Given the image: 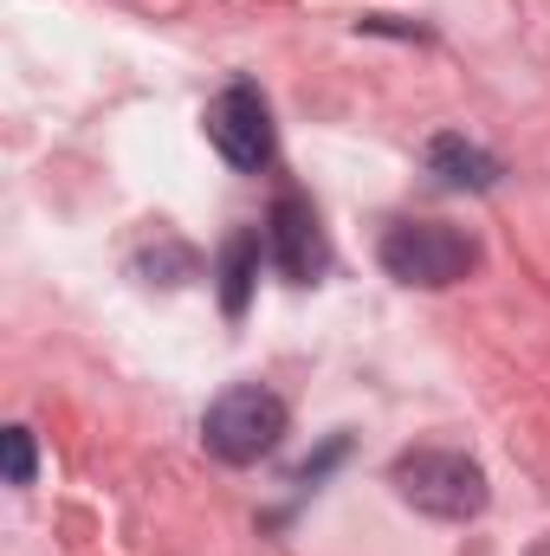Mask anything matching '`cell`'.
Instances as JSON below:
<instances>
[{
	"label": "cell",
	"instance_id": "5",
	"mask_svg": "<svg viewBox=\"0 0 550 556\" xmlns=\"http://www.w3.org/2000/svg\"><path fill=\"white\" fill-rule=\"evenodd\" d=\"M266 253L278 260V273L291 278V285H311V278L324 273V227H317V214H311V201L304 194H278L273 214H266Z\"/></svg>",
	"mask_w": 550,
	"mask_h": 556
},
{
	"label": "cell",
	"instance_id": "4",
	"mask_svg": "<svg viewBox=\"0 0 550 556\" xmlns=\"http://www.w3.org/2000/svg\"><path fill=\"white\" fill-rule=\"evenodd\" d=\"M208 142L234 168H266L273 162V104L260 98V85H227L208 104Z\"/></svg>",
	"mask_w": 550,
	"mask_h": 556
},
{
	"label": "cell",
	"instance_id": "1",
	"mask_svg": "<svg viewBox=\"0 0 550 556\" xmlns=\"http://www.w3.org/2000/svg\"><path fill=\"white\" fill-rule=\"evenodd\" d=\"M389 479H396V492L409 498L421 518H440V525H466L492 498L486 466L453 453V446H409V453H396Z\"/></svg>",
	"mask_w": 550,
	"mask_h": 556
},
{
	"label": "cell",
	"instance_id": "3",
	"mask_svg": "<svg viewBox=\"0 0 550 556\" xmlns=\"http://www.w3.org/2000/svg\"><path fill=\"white\" fill-rule=\"evenodd\" d=\"M285 402H278L273 389H260V382H240V389H227L208 420H201V440H208V453L221 459V466H260V459H273L278 440H285Z\"/></svg>",
	"mask_w": 550,
	"mask_h": 556
},
{
	"label": "cell",
	"instance_id": "2",
	"mask_svg": "<svg viewBox=\"0 0 550 556\" xmlns=\"http://www.w3.org/2000/svg\"><path fill=\"white\" fill-rule=\"evenodd\" d=\"M376 260H383V273L396 278V285L447 291V285H460V278L479 266V247H473V233H460L447 220H396L383 233Z\"/></svg>",
	"mask_w": 550,
	"mask_h": 556
},
{
	"label": "cell",
	"instance_id": "7",
	"mask_svg": "<svg viewBox=\"0 0 550 556\" xmlns=\"http://www.w3.org/2000/svg\"><path fill=\"white\" fill-rule=\"evenodd\" d=\"M253 278H260V233H234L227 253H221V304H227V317H247Z\"/></svg>",
	"mask_w": 550,
	"mask_h": 556
},
{
	"label": "cell",
	"instance_id": "8",
	"mask_svg": "<svg viewBox=\"0 0 550 556\" xmlns=\"http://www.w3.org/2000/svg\"><path fill=\"white\" fill-rule=\"evenodd\" d=\"M0 453H7V485H33V472H39L33 427H7V433H0Z\"/></svg>",
	"mask_w": 550,
	"mask_h": 556
},
{
	"label": "cell",
	"instance_id": "6",
	"mask_svg": "<svg viewBox=\"0 0 550 556\" xmlns=\"http://www.w3.org/2000/svg\"><path fill=\"white\" fill-rule=\"evenodd\" d=\"M427 175L440 188H453V194H486V188H499L505 162L492 149H479L473 137H460V130H440L427 142Z\"/></svg>",
	"mask_w": 550,
	"mask_h": 556
}]
</instances>
